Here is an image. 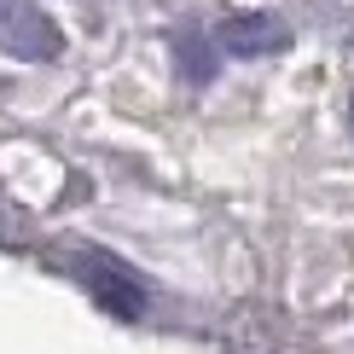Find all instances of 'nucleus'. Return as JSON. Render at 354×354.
Returning <instances> with one entry per match:
<instances>
[{"instance_id":"39448f33","label":"nucleus","mask_w":354,"mask_h":354,"mask_svg":"<svg viewBox=\"0 0 354 354\" xmlns=\"http://www.w3.org/2000/svg\"><path fill=\"white\" fill-rule=\"evenodd\" d=\"M348 122H354V105H348Z\"/></svg>"},{"instance_id":"f03ea898","label":"nucleus","mask_w":354,"mask_h":354,"mask_svg":"<svg viewBox=\"0 0 354 354\" xmlns=\"http://www.w3.org/2000/svg\"><path fill=\"white\" fill-rule=\"evenodd\" d=\"M290 41V29L273 18V12H239V18L221 24V53L232 58H261V53H279Z\"/></svg>"},{"instance_id":"f257e3e1","label":"nucleus","mask_w":354,"mask_h":354,"mask_svg":"<svg viewBox=\"0 0 354 354\" xmlns=\"http://www.w3.org/2000/svg\"><path fill=\"white\" fill-rule=\"evenodd\" d=\"M0 47L18 58H58L64 35L35 0H0Z\"/></svg>"},{"instance_id":"20e7f679","label":"nucleus","mask_w":354,"mask_h":354,"mask_svg":"<svg viewBox=\"0 0 354 354\" xmlns=\"http://www.w3.org/2000/svg\"><path fill=\"white\" fill-rule=\"evenodd\" d=\"M180 70L192 82H209L215 76V53H209V41L203 35H180Z\"/></svg>"},{"instance_id":"7ed1b4c3","label":"nucleus","mask_w":354,"mask_h":354,"mask_svg":"<svg viewBox=\"0 0 354 354\" xmlns=\"http://www.w3.org/2000/svg\"><path fill=\"white\" fill-rule=\"evenodd\" d=\"M87 279H93V290L116 308V314H140V290H134V279H128L122 268H111V261H87Z\"/></svg>"}]
</instances>
